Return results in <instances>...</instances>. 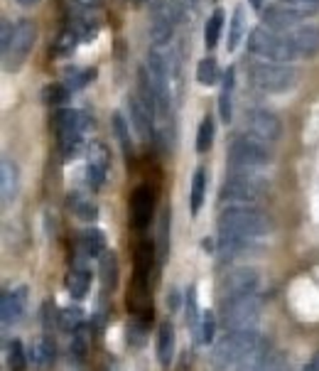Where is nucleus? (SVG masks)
I'll list each match as a JSON object with an SVG mask.
<instances>
[{
    "label": "nucleus",
    "mask_w": 319,
    "mask_h": 371,
    "mask_svg": "<svg viewBox=\"0 0 319 371\" xmlns=\"http://www.w3.org/2000/svg\"><path fill=\"white\" fill-rule=\"evenodd\" d=\"M270 231V219L263 211L253 209V207H229L224 214L219 216V234L221 236L234 239H258Z\"/></svg>",
    "instance_id": "f257e3e1"
},
{
    "label": "nucleus",
    "mask_w": 319,
    "mask_h": 371,
    "mask_svg": "<svg viewBox=\"0 0 319 371\" xmlns=\"http://www.w3.org/2000/svg\"><path fill=\"white\" fill-rule=\"evenodd\" d=\"M261 347V337L256 330H231L219 345L214 347L212 364L216 369H229L231 364H241L248 354Z\"/></svg>",
    "instance_id": "f03ea898"
},
{
    "label": "nucleus",
    "mask_w": 319,
    "mask_h": 371,
    "mask_svg": "<svg viewBox=\"0 0 319 371\" xmlns=\"http://www.w3.org/2000/svg\"><path fill=\"white\" fill-rule=\"evenodd\" d=\"M248 50H251L256 57L263 59H273V62L288 64L297 59V52L290 42L288 35H280V32L270 30V27H256L248 35Z\"/></svg>",
    "instance_id": "7ed1b4c3"
},
{
    "label": "nucleus",
    "mask_w": 319,
    "mask_h": 371,
    "mask_svg": "<svg viewBox=\"0 0 319 371\" xmlns=\"http://www.w3.org/2000/svg\"><path fill=\"white\" fill-rule=\"evenodd\" d=\"M268 189V182L261 179L258 174H248V170H236L221 184V192H219V199L224 202H231L234 207H243V204H253L266 194Z\"/></svg>",
    "instance_id": "20e7f679"
},
{
    "label": "nucleus",
    "mask_w": 319,
    "mask_h": 371,
    "mask_svg": "<svg viewBox=\"0 0 319 371\" xmlns=\"http://www.w3.org/2000/svg\"><path fill=\"white\" fill-rule=\"evenodd\" d=\"M273 162V155L266 143L253 135H239L229 148V165L234 170H251V167H266Z\"/></svg>",
    "instance_id": "39448f33"
},
{
    "label": "nucleus",
    "mask_w": 319,
    "mask_h": 371,
    "mask_svg": "<svg viewBox=\"0 0 319 371\" xmlns=\"http://www.w3.org/2000/svg\"><path fill=\"white\" fill-rule=\"evenodd\" d=\"M251 79L258 89L270 91V94H283L293 89L297 72L288 64L280 62H253L251 64Z\"/></svg>",
    "instance_id": "423d86ee"
},
{
    "label": "nucleus",
    "mask_w": 319,
    "mask_h": 371,
    "mask_svg": "<svg viewBox=\"0 0 319 371\" xmlns=\"http://www.w3.org/2000/svg\"><path fill=\"white\" fill-rule=\"evenodd\" d=\"M261 298L256 293L224 300V322L229 330H253L261 320Z\"/></svg>",
    "instance_id": "0eeeda50"
},
{
    "label": "nucleus",
    "mask_w": 319,
    "mask_h": 371,
    "mask_svg": "<svg viewBox=\"0 0 319 371\" xmlns=\"http://www.w3.org/2000/svg\"><path fill=\"white\" fill-rule=\"evenodd\" d=\"M37 42V25L32 20H18L13 27V37H10L8 50H3V59H5V69L8 72H15V69L23 67V62L27 59V54L32 52Z\"/></svg>",
    "instance_id": "6e6552de"
},
{
    "label": "nucleus",
    "mask_w": 319,
    "mask_h": 371,
    "mask_svg": "<svg viewBox=\"0 0 319 371\" xmlns=\"http://www.w3.org/2000/svg\"><path fill=\"white\" fill-rule=\"evenodd\" d=\"M256 288H258L256 268H236V271H231L229 276L221 278V283H219V293L224 300L251 296V293H256Z\"/></svg>",
    "instance_id": "1a4fd4ad"
},
{
    "label": "nucleus",
    "mask_w": 319,
    "mask_h": 371,
    "mask_svg": "<svg viewBox=\"0 0 319 371\" xmlns=\"http://www.w3.org/2000/svg\"><path fill=\"white\" fill-rule=\"evenodd\" d=\"M246 128L253 138L263 140V143H273V140L280 138L283 133V125H280V118L275 113L266 111V108H253V111L246 113Z\"/></svg>",
    "instance_id": "9d476101"
},
{
    "label": "nucleus",
    "mask_w": 319,
    "mask_h": 371,
    "mask_svg": "<svg viewBox=\"0 0 319 371\" xmlns=\"http://www.w3.org/2000/svg\"><path fill=\"white\" fill-rule=\"evenodd\" d=\"M153 209H155V194L148 184H140V187L133 189L131 197V224L138 231H143L145 226H150V219H153Z\"/></svg>",
    "instance_id": "9b49d317"
},
{
    "label": "nucleus",
    "mask_w": 319,
    "mask_h": 371,
    "mask_svg": "<svg viewBox=\"0 0 319 371\" xmlns=\"http://www.w3.org/2000/svg\"><path fill=\"white\" fill-rule=\"evenodd\" d=\"M108 162H111V155H108V148L99 140L89 145V160H86V182H89L91 189H99L106 179L108 172Z\"/></svg>",
    "instance_id": "f8f14e48"
},
{
    "label": "nucleus",
    "mask_w": 319,
    "mask_h": 371,
    "mask_svg": "<svg viewBox=\"0 0 319 371\" xmlns=\"http://www.w3.org/2000/svg\"><path fill=\"white\" fill-rule=\"evenodd\" d=\"M128 111H131V123L135 128V133L143 140H150L155 133V111L148 106L140 96H131L128 99Z\"/></svg>",
    "instance_id": "ddd939ff"
},
{
    "label": "nucleus",
    "mask_w": 319,
    "mask_h": 371,
    "mask_svg": "<svg viewBox=\"0 0 319 371\" xmlns=\"http://www.w3.org/2000/svg\"><path fill=\"white\" fill-rule=\"evenodd\" d=\"M285 35L290 37V42H293L297 57H315L319 52V27L315 25H300L295 27V30L285 32Z\"/></svg>",
    "instance_id": "4468645a"
},
{
    "label": "nucleus",
    "mask_w": 319,
    "mask_h": 371,
    "mask_svg": "<svg viewBox=\"0 0 319 371\" xmlns=\"http://www.w3.org/2000/svg\"><path fill=\"white\" fill-rule=\"evenodd\" d=\"M54 128H57L59 138H69V135H84L89 128V118L77 108H62L54 116Z\"/></svg>",
    "instance_id": "2eb2a0df"
},
{
    "label": "nucleus",
    "mask_w": 319,
    "mask_h": 371,
    "mask_svg": "<svg viewBox=\"0 0 319 371\" xmlns=\"http://www.w3.org/2000/svg\"><path fill=\"white\" fill-rule=\"evenodd\" d=\"M25 288H18V291H5L3 298H0V313H3V325L10 327L20 320L25 310Z\"/></svg>",
    "instance_id": "dca6fc26"
},
{
    "label": "nucleus",
    "mask_w": 319,
    "mask_h": 371,
    "mask_svg": "<svg viewBox=\"0 0 319 371\" xmlns=\"http://www.w3.org/2000/svg\"><path fill=\"white\" fill-rule=\"evenodd\" d=\"M20 187V170L10 157H3L0 162V192H3V204H10L18 194Z\"/></svg>",
    "instance_id": "f3484780"
},
{
    "label": "nucleus",
    "mask_w": 319,
    "mask_h": 371,
    "mask_svg": "<svg viewBox=\"0 0 319 371\" xmlns=\"http://www.w3.org/2000/svg\"><path fill=\"white\" fill-rule=\"evenodd\" d=\"M234 86H236V69L229 67L224 74V86H221L219 94V113L224 123H229L234 118Z\"/></svg>",
    "instance_id": "a211bd4d"
},
{
    "label": "nucleus",
    "mask_w": 319,
    "mask_h": 371,
    "mask_svg": "<svg viewBox=\"0 0 319 371\" xmlns=\"http://www.w3.org/2000/svg\"><path fill=\"white\" fill-rule=\"evenodd\" d=\"M155 352H158V362L162 367H170L172 357H175V327H172L170 322H162L160 325Z\"/></svg>",
    "instance_id": "6ab92c4d"
},
{
    "label": "nucleus",
    "mask_w": 319,
    "mask_h": 371,
    "mask_svg": "<svg viewBox=\"0 0 319 371\" xmlns=\"http://www.w3.org/2000/svg\"><path fill=\"white\" fill-rule=\"evenodd\" d=\"M79 249L89 258H101L106 254V234L101 229H86L79 236Z\"/></svg>",
    "instance_id": "aec40b11"
},
{
    "label": "nucleus",
    "mask_w": 319,
    "mask_h": 371,
    "mask_svg": "<svg viewBox=\"0 0 319 371\" xmlns=\"http://www.w3.org/2000/svg\"><path fill=\"white\" fill-rule=\"evenodd\" d=\"M30 362L37 371H47L54 364V345L47 337H37L30 347Z\"/></svg>",
    "instance_id": "412c9836"
},
{
    "label": "nucleus",
    "mask_w": 319,
    "mask_h": 371,
    "mask_svg": "<svg viewBox=\"0 0 319 371\" xmlns=\"http://www.w3.org/2000/svg\"><path fill=\"white\" fill-rule=\"evenodd\" d=\"M150 268H153V244H150V241H140L138 251H135V281L133 283L148 286Z\"/></svg>",
    "instance_id": "4be33fe9"
},
{
    "label": "nucleus",
    "mask_w": 319,
    "mask_h": 371,
    "mask_svg": "<svg viewBox=\"0 0 319 371\" xmlns=\"http://www.w3.org/2000/svg\"><path fill=\"white\" fill-rule=\"evenodd\" d=\"M204 194H207V170H204V167H197V172H194V177H192V189H189V209H192L194 216H197L199 209H202Z\"/></svg>",
    "instance_id": "5701e85b"
},
{
    "label": "nucleus",
    "mask_w": 319,
    "mask_h": 371,
    "mask_svg": "<svg viewBox=\"0 0 319 371\" xmlns=\"http://www.w3.org/2000/svg\"><path fill=\"white\" fill-rule=\"evenodd\" d=\"M99 273H101V283H104V291H116L118 286V258L116 254H106L101 256L99 263Z\"/></svg>",
    "instance_id": "b1692460"
},
{
    "label": "nucleus",
    "mask_w": 319,
    "mask_h": 371,
    "mask_svg": "<svg viewBox=\"0 0 319 371\" xmlns=\"http://www.w3.org/2000/svg\"><path fill=\"white\" fill-rule=\"evenodd\" d=\"M221 30H224V10L216 8L212 18L207 20V25H204V45H207V50H214L219 45Z\"/></svg>",
    "instance_id": "393cba45"
},
{
    "label": "nucleus",
    "mask_w": 319,
    "mask_h": 371,
    "mask_svg": "<svg viewBox=\"0 0 319 371\" xmlns=\"http://www.w3.org/2000/svg\"><path fill=\"white\" fill-rule=\"evenodd\" d=\"M91 286V273L84 268H72L67 276V291L72 293L74 298H84L89 293Z\"/></svg>",
    "instance_id": "a878e982"
},
{
    "label": "nucleus",
    "mask_w": 319,
    "mask_h": 371,
    "mask_svg": "<svg viewBox=\"0 0 319 371\" xmlns=\"http://www.w3.org/2000/svg\"><path fill=\"white\" fill-rule=\"evenodd\" d=\"M69 207L74 209V214L84 221H94L99 216V207L96 202H91L89 197H81V194H69Z\"/></svg>",
    "instance_id": "bb28decb"
},
{
    "label": "nucleus",
    "mask_w": 319,
    "mask_h": 371,
    "mask_svg": "<svg viewBox=\"0 0 319 371\" xmlns=\"http://www.w3.org/2000/svg\"><path fill=\"white\" fill-rule=\"evenodd\" d=\"M243 32H246V20H243V8L234 10V18H231V25H229V42H226V50L229 52H236V47L241 45L243 40Z\"/></svg>",
    "instance_id": "cd10ccee"
},
{
    "label": "nucleus",
    "mask_w": 319,
    "mask_h": 371,
    "mask_svg": "<svg viewBox=\"0 0 319 371\" xmlns=\"http://www.w3.org/2000/svg\"><path fill=\"white\" fill-rule=\"evenodd\" d=\"M221 79V69H219V62L214 57H207L199 62L197 67V81L202 86H214L216 81Z\"/></svg>",
    "instance_id": "c85d7f7f"
},
{
    "label": "nucleus",
    "mask_w": 319,
    "mask_h": 371,
    "mask_svg": "<svg viewBox=\"0 0 319 371\" xmlns=\"http://www.w3.org/2000/svg\"><path fill=\"white\" fill-rule=\"evenodd\" d=\"M96 69L94 67H86V69H72V72L67 74V79H64V84H67L69 91H79L84 89L86 84H91V81L96 79Z\"/></svg>",
    "instance_id": "c756f323"
},
{
    "label": "nucleus",
    "mask_w": 319,
    "mask_h": 371,
    "mask_svg": "<svg viewBox=\"0 0 319 371\" xmlns=\"http://www.w3.org/2000/svg\"><path fill=\"white\" fill-rule=\"evenodd\" d=\"M27 354L23 349V342L20 340H10L8 342V367L10 371H25L27 369Z\"/></svg>",
    "instance_id": "7c9ffc66"
},
{
    "label": "nucleus",
    "mask_w": 319,
    "mask_h": 371,
    "mask_svg": "<svg viewBox=\"0 0 319 371\" xmlns=\"http://www.w3.org/2000/svg\"><path fill=\"white\" fill-rule=\"evenodd\" d=\"M113 133H116L118 143H121V148L126 155H133V145H131V130H128V123L126 118L121 116V113H113Z\"/></svg>",
    "instance_id": "2f4dec72"
},
{
    "label": "nucleus",
    "mask_w": 319,
    "mask_h": 371,
    "mask_svg": "<svg viewBox=\"0 0 319 371\" xmlns=\"http://www.w3.org/2000/svg\"><path fill=\"white\" fill-rule=\"evenodd\" d=\"M214 118L207 116L202 123H199V130H197V152H209L214 143Z\"/></svg>",
    "instance_id": "473e14b6"
},
{
    "label": "nucleus",
    "mask_w": 319,
    "mask_h": 371,
    "mask_svg": "<svg viewBox=\"0 0 319 371\" xmlns=\"http://www.w3.org/2000/svg\"><path fill=\"white\" fill-rule=\"evenodd\" d=\"M77 42H79L77 30H64L62 35L57 37V42H54V52H57L59 57H69V54L74 52V47H77Z\"/></svg>",
    "instance_id": "72a5a7b5"
},
{
    "label": "nucleus",
    "mask_w": 319,
    "mask_h": 371,
    "mask_svg": "<svg viewBox=\"0 0 319 371\" xmlns=\"http://www.w3.org/2000/svg\"><path fill=\"white\" fill-rule=\"evenodd\" d=\"M81 320H84V313H81V308H67L62 310V315H59V327H62L64 332H77L81 327Z\"/></svg>",
    "instance_id": "f704fd0d"
},
{
    "label": "nucleus",
    "mask_w": 319,
    "mask_h": 371,
    "mask_svg": "<svg viewBox=\"0 0 319 371\" xmlns=\"http://www.w3.org/2000/svg\"><path fill=\"white\" fill-rule=\"evenodd\" d=\"M86 352H89V332H86V327L81 325L72 335V354L77 362H81V359L86 357Z\"/></svg>",
    "instance_id": "c9c22d12"
},
{
    "label": "nucleus",
    "mask_w": 319,
    "mask_h": 371,
    "mask_svg": "<svg viewBox=\"0 0 319 371\" xmlns=\"http://www.w3.org/2000/svg\"><path fill=\"white\" fill-rule=\"evenodd\" d=\"M69 94H72V91L67 89V84H50V86H45V91H42V99H45V103H54V106H57V103H64L69 99Z\"/></svg>",
    "instance_id": "e433bc0d"
},
{
    "label": "nucleus",
    "mask_w": 319,
    "mask_h": 371,
    "mask_svg": "<svg viewBox=\"0 0 319 371\" xmlns=\"http://www.w3.org/2000/svg\"><path fill=\"white\" fill-rule=\"evenodd\" d=\"M170 209L162 211V219H160V234H158V256L160 261L167 258V251H170V244H167V229H170Z\"/></svg>",
    "instance_id": "4c0bfd02"
},
{
    "label": "nucleus",
    "mask_w": 319,
    "mask_h": 371,
    "mask_svg": "<svg viewBox=\"0 0 319 371\" xmlns=\"http://www.w3.org/2000/svg\"><path fill=\"white\" fill-rule=\"evenodd\" d=\"M216 335V318L214 313H202V330H199V342L202 345H212Z\"/></svg>",
    "instance_id": "58836bf2"
},
{
    "label": "nucleus",
    "mask_w": 319,
    "mask_h": 371,
    "mask_svg": "<svg viewBox=\"0 0 319 371\" xmlns=\"http://www.w3.org/2000/svg\"><path fill=\"white\" fill-rule=\"evenodd\" d=\"M145 335H148V320H133L128 325V342L135 347L145 345Z\"/></svg>",
    "instance_id": "ea45409f"
},
{
    "label": "nucleus",
    "mask_w": 319,
    "mask_h": 371,
    "mask_svg": "<svg viewBox=\"0 0 319 371\" xmlns=\"http://www.w3.org/2000/svg\"><path fill=\"white\" fill-rule=\"evenodd\" d=\"M199 320V308H197V288H189L187 291V322L189 325H197Z\"/></svg>",
    "instance_id": "a19ab883"
},
{
    "label": "nucleus",
    "mask_w": 319,
    "mask_h": 371,
    "mask_svg": "<svg viewBox=\"0 0 319 371\" xmlns=\"http://www.w3.org/2000/svg\"><path fill=\"white\" fill-rule=\"evenodd\" d=\"M13 27H15V25H10L8 20H3V35H0V50H8L10 37H13Z\"/></svg>",
    "instance_id": "79ce46f5"
},
{
    "label": "nucleus",
    "mask_w": 319,
    "mask_h": 371,
    "mask_svg": "<svg viewBox=\"0 0 319 371\" xmlns=\"http://www.w3.org/2000/svg\"><path fill=\"white\" fill-rule=\"evenodd\" d=\"M177 303H180V296H177V288H170V291H167V305H170V308L175 310Z\"/></svg>",
    "instance_id": "37998d69"
},
{
    "label": "nucleus",
    "mask_w": 319,
    "mask_h": 371,
    "mask_svg": "<svg viewBox=\"0 0 319 371\" xmlns=\"http://www.w3.org/2000/svg\"><path fill=\"white\" fill-rule=\"evenodd\" d=\"M305 371H319V354H317L315 359H312L310 364H307V367H305Z\"/></svg>",
    "instance_id": "c03bdc74"
},
{
    "label": "nucleus",
    "mask_w": 319,
    "mask_h": 371,
    "mask_svg": "<svg viewBox=\"0 0 319 371\" xmlns=\"http://www.w3.org/2000/svg\"><path fill=\"white\" fill-rule=\"evenodd\" d=\"M248 3H251L253 10H261L263 8V0H248Z\"/></svg>",
    "instance_id": "a18cd8bd"
},
{
    "label": "nucleus",
    "mask_w": 319,
    "mask_h": 371,
    "mask_svg": "<svg viewBox=\"0 0 319 371\" xmlns=\"http://www.w3.org/2000/svg\"><path fill=\"white\" fill-rule=\"evenodd\" d=\"M79 3H81V5H86V8H91V5H96V3H99V0H79Z\"/></svg>",
    "instance_id": "49530a36"
},
{
    "label": "nucleus",
    "mask_w": 319,
    "mask_h": 371,
    "mask_svg": "<svg viewBox=\"0 0 319 371\" xmlns=\"http://www.w3.org/2000/svg\"><path fill=\"white\" fill-rule=\"evenodd\" d=\"M18 3H23V5H35V3H40V0H18Z\"/></svg>",
    "instance_id": "de8ad7c7"
},
{
    "label": "nucleus",
    "mask_w": 319,
    "mask_h": 371,
    "mask_svg": "<svg viewBox=\"0 0 319 371\" xmlns=\"http://www.w3.org/2000/svg\"><path fill=\"white\" fill-rule=\"evenodd\" d=\"M140 3H143V0H133V5H140Z\"/></svg>",
    "instance_id": "09e8293b"
}]
</instances>
